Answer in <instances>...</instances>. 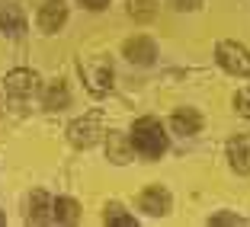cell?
Listing matches in <instances>:
<instances>
[{
	"label": "cell",
	"instance_id": "cell-1",
	"mask_svg": "<svg viewBox=\"0 0 250 227\" xmlns=\"http://www.w3.org/2000/svg\"><path fill=\"white\" fill-rule=\"evenodd\" d=\"M132 144H135V151H138V154L157 160V157L167 151V134H164L161 122H157V118H151V115L138 118V122H135V128H132Z\"/></svg>",
	"mask_w": 250,
	"mask_h": 227
},
{
	"label": "cell",
	"instance_id": "cell-2",
	"mask_svg": "<svg viewBox=\"0 0 250 227\" xmlns=\"http://www.w3.org/2000/svg\"><path fill=\"white\" fill-rule=\"evenodd\" d=\"M215 58H218V64L228 74H234V77H247L250 74V52L237 42H218Z\"/></svg>",
	"mask_w": 250,
	"mask_h": 227
},
{
	"label": "cell",
	"instance_id": "cell-3",
	"mask_svg": "<svg viewBox=\"0 0 250 227\" xmlns=\"http://www.w3.org/2000/svg\"><path fill=\"white\" fill-rule=\"evenodd\" d=\"M7 93L13 96V99H26V96H32L39 90V74L36 71H22V67H16V71L7 74Z\"/></svg>",
	"mask_w": 250,
	"mask_h": 227
},
{
	"label": "cell",
	"instance_id": "cell-4",
	"mask_svg": "<svg viewBox=\"0 0 250 227\" xmlns=\"http://www.w3.org/2000/svg\"><path fill=\"white\" fill-rule=\"evenodd\" d=\"M138 208L147 211V214H154V218H161V214L170 211V192L164 189V186H147L138 195Z\"/></svg>",
	"mask_w": 250,
	"mask_h": 227
},
{
	"label": "cell",
	"instance_id": "cell-5",
	"mask_svg": "<svg viewBox=\"0 0 250 227\" xmlns=\"http://www.w3.org/2000/svg\"><path fill=\"white\" fill-rule=\"evenodd\" d=\"M67 134H71V141L77 147H90V144H96V141H100V122H96L93 115L77 118V122L67 128Z\"/></svg>",
	"mask_w": 250,
	"mask_h": 227
},
{
	"label": "cell",
	"instance_id": "cell-6",
	"mask_svg": "<svg viewBox=\"0 0 250 227\" xmlns=\"http://www.w3.org/2000/svg\"><path fill=\"white\" fill-rule=\"evenodd\" d=\"M125 58L132 61V64H151L154 61V55H157V48H154V42L151 38H145V36H135V38H128L125 42Z\"/></svg>",
	"mask_w": 250,
	"mask_h": 227
},
{
	"label": "cell",
	"instance_id": "cell-7",
	"mask_svg": "<svg viewBox=\"0 0 250 227\" xmlns=\"http://www.w3.org/2000/svg\"><path fill=\"white\" fill-rule=\"evenodd\" d=\"M64 19H67L64 0H48V3L39 10V26H42L45 32H58L61 26H64Z\"/></svg>",
	"mask_w": 250,
	"mask_h": 227
},
{
	"label": "cell",
	"instance_id": "cell-8",
	"mask_svg": "<svg viewBox=\"0 0 250 227\" xmlns=\"http://www.w3.org/2000/svg\"><path fill=\"white\" fill-rule=\"evenodd\" d=\"M228 160L231 167H234V173H250V138H244V134H237V138L228 141Z\"/></svg>",
	"mask_w": 250,
	"mask_h": 227
},
{
	"label": "cell",
	"instance_id": "cell-9",
	"mask_svg": "<svg viewBox=\"0 0 250 227\" xmlns=\"http://www.w3.org/2000/svg\"><path fill=\"white\" fill-rule=\"evenodd\" d=\"M42 106H45L48 112L67 109V106H71V90H67V83H61V80L48 83V87L42 90Z\"/></svg>",
	"mask_w": 250,
	"mask_h": 227
},
{
	"label": "cell",
	"instance_id": "cell-10",
	"mask_svg": "<svg viewBox=\"0 0 250 227\" xmlns=\"http://www.w3.org/2000/svg\"><path fill=\"white\" fill-rule=\"evenodd\" d=\"M48 218H55V202H48V192L36 189L29 195V224H48Z\"/></svg>",
	"mask_w": 250,
	"mask_h": 227
},
{
	"label": "cell",
	"instance_id": "cell-11",
	"mask_svg": "<svg viewBox=\"0 0 250 227\" xmlns=\"http://www.w3.org/2000/svg\"><path fill=\"white\" fill-rule=\"evenodd\" d=\"M0 32L7 36H22L26 32V16L13 3H0Z\"/></svg>",
	"mask_w": 250,
	"mask_h": 227
},
{
	"label": "cell",
	"instance_id": "cell-12",
	"mask_svg": "<svg viewBox=\"0 0 250 227\" xmlns=\"http://www.w3.org/2000/svg\"><path fill=\"white\" fill-rule=\"evenodd\" d=\"M106 154H109L112 163H128L132 160V141L125 138L122 132H109V138H106Z\"/></svg>",
	"mask_w": 250,
	"mask_h": 227
},
{
	"label": "cell",
	"instance_id": "cell-13",
	"mask_svg": "<svg viewBox=\"0 0 250 227\" xmlns=\"http://www.w3.org/2000/svg\"><path fill=\"white\" fill-rule=\"evenodd\" d=\"M170 122H173L177 134H196L199 128H202V115H199L196 109H177Z\"/></svg>",
	"mask_w": 250,
	"mask_h": 227
},
{
	"label": "cell",
	"instance_id": "cell-14",
	"mask_svg": "<svg viewBox=\"0 0 250 227\" xmlns=\"http://www.w3.org/2000/svg\"><path fill=\"white\" fill-rule=\"evenodd\" d=\"M77 218H81V205L74 198H55V221L58 224H77Z\"/></svg>",
	"mask_w": 250,
	"mask_h": 227
},
{
	"label": "cell",
	"instance_id": "cell-15",
	"mask_svg": "<svg viewBox=\"0 0 250 227\" xmlns=\"http://www.w3.org/2000/svg\"><path fill=\"white\" fill-rule=\"evenodd\" d=\"M128 13L138 22H151L154 13H157V7H154V0H128Z\"/></svg>",
	"mask_w": 250,
	"mask_h": 227
},
{
	"label": "cell",
	"instance_id": "cell-16",
	"mask_svg": "<svg viewBox=\"0 0 250 227\" xmlns=\"http://www.w3.org/2000/svg\"><path fill=\"white\" fill-rule=\"evenodd\" d=\"M87 80H90V90H93V93H109V87H112V71H109V67H100V71L87 74Z\"/></svg>",
	"mask_w": 250,
	"mask_h": 227
},
{
	"label": "cell",
	"instance_id": "cell-17",
	"mask_svg": "<svg viewBox=\"0 0 250 227\" xmlns=\"http://www.w3.org/2000/svg\"><path fill=\"white\" fill-rule=\"evenodd\" d=\"M106 224H109V227H135L138 221H135L132 214H125L119 205H112L109 211H106Z\"/></svg>",
	"mask_w": 250,
	"mask_h": 227
},
{
	"label": "cell",
	"instance_id": "cell-18",
	"mask_svg": "<svg viewBox=\"0 0 250 227\" xmlns=\"http://www.w3.org/2000/svg\"><path fill=\"white\" fill-rule=\"evenodd\" d=\"M234 109L241 112L244 118H250V90H237V96H234Z\"/></svg>",
	"mask_w": 250,
	"mask_h": 227
},
{
	"label": "cell",
	"instance_id": "cell-19",
	"mask_svg": "<svg viewBox=\"0 0 250 227\" xmlns=\"http://www.w3.org/2000/svg\"><path fill=\"white\" fill-rule=\"evenodd\" d=\"M212 224L215 227H221V224H244V218H237V214H215Z\"/></svg>",
	"mask_w": 250,
	"mask_h": 227
},
{
	"label": "cell",
	"instance_id": "cell-20",
	"mask_svg": "<svg viewBox=\"0 0 250 227\" xmlns=\"http://www.w3.org/2000/svg\"><path fill=\"white\" fill-rule=\"evenodd\" d=\"M202 0H170V7L173 10H196Z\"/></svg>",
	"mask_w": 250,
	"mask_h": 227
},
{
	"label": "cell",
	"instance_id": "cell-21",
	"mask_svg": "<svg viewBox=\"0 0 250 227\" xmlns=\"http://www.w3.org/2000/svg\"><path fill=\"white\" fill-rule=\"evenodd\" d=\"M81 3H83V7H90V10H103L109 0H81Z\"/></svg>",
	"mask_w": 250,
	"mask_h": 227
},
{
	"label": "cell",
	"instance_id": "cell-22",
	"mask_svg": "<svg viewBox=\"0 0 250 227\" xmlns=\"http://www.w3.org/2000/svg\"><path fill=\"white\" fill-rule=\"evenodd\" d=\"M3 221H7V218H3V211H0V224H3Z\"/></svg>",
	"mask_w": 250,
	"mask_h": 227
}]
</instances>
